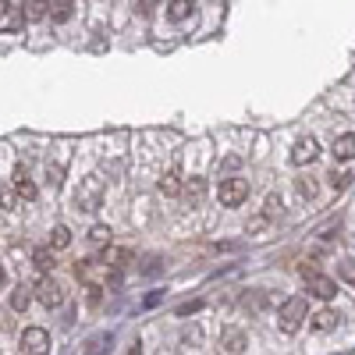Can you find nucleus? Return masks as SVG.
Segmentation results:
<instances>
[{
  "mask_svg": "<svg viewBox=\"0 0 355 355\" xmlns=\"http://www.w3.org/2000/svg\"><path fill=\"white\" fill-rule=\"evenodd\" d=\"M306 316H309L306 299H299V295H295V299H288V302L277 309V327H281L284 334H295V331L306 323Z\"/></svg>",
  "mask_w": 355,
  "mask_h": 355,
  "instance_id": "1",
  "label": "nucleus"
},
{
  "mask_svg": "<svg viewBox=\"0 0 355 355\" xmlns=\"http://www.w3.org/2000/svg\"><path fill=\"white\" fill-rule=\"evenodd\" d=\"M302 277H306V288L316 295V299H334V295H338V284H334V277L320 274L316 266H302Z\"/></svg>",
  "mask_w": 355,
  "mask_h": 355,
  "instance_id": "2",
  "label": "nucleus"
},
{
  "mask_svg": "<svg viewBox=\"0 0 355 355\" xmlns=\"http://www.w3.org/2000/svg\"><path fill=\"white\" fill-rule=\"evenodd\" d=\"M33 295H36V299H40L46 309H53V306L64 302V284L57 281V277H40L36 288H33Z\"/></svg>",
  "mask_w": 355,
  "mask_h": 355,
  "instance_id": "3",
  "label": "nucleus"
},
{
  "mask_svg": "<svg viewBox=\"0 0 355 355\" xmlns=\"http://www.w3.org/2000/svg\"><path fill=\"white\" fill-rule=\"evenodd\" d=\"M217 196H220L224 206H242L249 199V182H245V178H224Z\"/></svg>",
  "mask_w": 355,
  "mask_h": 355,
  "instance_id": "4",
  "label": "nucleus"
},
{
  "mask_svg": "<svg viewBox=\"0 0 355 355\" xmlns=\"http://www.w3.org/2000/svg\"><path fill=\"white\" fill-rule=\"evenodd\" d=\"M75 277H78V281H85L89 288L107 284V263H96V259H82V263H75Z\"/></svg>",
  "mask_w": 355,
  "mask_h": 355,
  "instance_id": "5",
  "label": "nucleus"
},
{
  "mask_svg": "<svg viewBox=\"0 0 355 355\" xmlns=\"http://www.w3.org/2000/svg\"><path fill=\"white\" fill-rule=\"evenodd\" d=\"M21 25H25L21 4H8V0H0V33H21Z\"/></svg>",
  "mask_w": 355,
  "mask_h": 355,
  "instance_id": "6",
  "label": "nucleus"
},
{
  "mask_svg": "<svg viewBox=\"0 0 355 355\" xmlns=\"http://www.w3.org/2000/svg\"><path fill=\"white\" fill-rule=\"evenodd\" d=\"M21 348H25V355H46L50 352V334L43 327H28L21 334Z\"/></svg>",
  "mask_w": 355,
  "mask_h": 355,
  "instance_id": "7",
  "label": "nucleus"
},
{
  "mask_svg": "<svg viewBox=\"0 0 355 355\" xmlns=\"http://www.w3.org/2000/svg\"><path fill=\"white\" fill-rule=\"evenodd\" d=\"M316 153H320L316 139H313V135H306V139H299V142H295V150H291V164H295V167L313 164V160H316Z\"/></svg>",
  "mask_w": 355,
  "mask_h": 355,
  "instance_id": "8",
  "label": "nucleus"
},
{
  "mask_svg": "<svg viewBox=\"0 0 355 355\" xmlns=\"http://www.w3.org/2000/svg\"><path fill=\"white\" fill-rule=\"evenodd\" d=\"M334 157L338 160H355V132H345L334 139Z\"/></svg>",
  "mask_w": 355,
  "mask_h": 355,
  "instance_id": "9",
  "label": "nucleus"
},
{
  "mask_svg": "<svg viewBox=\"0 0 355 355\" xmlns=\"http://www.w3.org/2000/svg\"><path fill=\"white\" fill-rule=\"evenodd\" d=\"M28 302H33V288L18 284V288H15V295H11V309H15V313H25V309H28Z\"/></svg>",
  "mask_w": 355,
  "mask_h": 355,
  "instance_id": "10",
  "label": "nucleus"
},
{
  "mask_svg": "<svg viewBox=\"0 0 355 355\" xmlns=\"http://www.w3.org/2000/svg\"><path fill=\"white\" fill-rule=\"evenodd\" d=\"M334 327H338V313L323 309V313L313 316V331H334Z\"/></svg>",
  "mask_w": 355,
  "mask_h": 355,
  "instance_id": "11",
  "label": "nucleus"
},
{
  "mask_svg": "<svg viewBox=\"0 0 355 355\" xmlns=\"http://www.w3.org/2000/svg\"><path fill=\"white\" fill-rule=\"evenodd\" d=\"M160 192H167V196H178V192H182V174H178V171H167V174L160 178Z\"/></svg>",
  "mask_w": 355,
  "mask_h": 355,
  "instance_id": "12",
  "label": "nucleus"
},
{
  "mask_svg": "<svg viewBox=\"0 0 355 355\" xmlns=\"http://www.w3.org/2000/svg\"><path fill=\"white\" fill-rule=\"evenodd\" d=\"M15 189H18V196H21V199H36V185L25 178V171H21V167H18V174H15Z\"/></svg>",
  "mask_w": 355,
  "mask_h": 355,
  "instance_id": "13",
  "label": "nucleus"
},
{
  "mask_svg": "<svg viewBox=\"0 0 355 355\" xmlns=\"http://www.w3.org/2000/svg\"><path fill=\"white\" fill-rule=\"evenodd\" d=\"M50 242H53V249H68V245H71V231H68L64 224H57L53 234H50Z\"/></svg>",
  "mask_w": 355,
  "mask_h": 355,
  "instance_id": "14",
  "label": "nucleus"
},
{
  "mask_svg": "<svg viewBox=\"0 0 355 355\" xmlns=\"http://www.w3.org/2000/svg\"><path fill=\"white\" fill-rule=\"evenodd\" d=\"M103 348H110V334H96L85 345V355H103Z\"/></svg>",
  "mask_w": 355,
  "mask_h": 355,
  "instance_id": "15",
  "label": "nucleus"
},
{
  "mask_svg": "<svg viewBox=\"0 0 355 355\" xmlns=\"http://www.w3.org/2000/svg\"><path fill=\"white\" fill-rule=\"evenodd\" d=\"M189 11H192V4H189V0H174L167 15H171L174 21H182V18H189Z\"/></svg>",
  "mask_w": 355,
  "mask_h": 355,
  "instance_id": "16",
  "label": "nucleus"
},
{
  "mask_svg": "<svg viewBox=\"0 0 355 355\" xmlns=\"http://www.w3.org/2000/svg\"><path fill=\"white\" fill-rule=\"evenodd\" d=\"M33 259H36L40 270H53V252H50V249H36V252H33Z\"/></svg>",
  "mask_w": 355,
  "mask_h": 355,
  "instance_id": "17",
  "label": "nucleus"
},
{
  "mask_svg": "<svg viewBox=\"0 0 355 355\" xmlns=\"http://www.w3.org/2000/svg\"><path fill=\"white\" fill-rule=\"evenodd\" d=\"M224 345H227V352H242V348H245V334H242V331H231V334L224 338Z\"/></svg>",
  "mask_w": 355,
  "mask_h": 355,
  "instance_id": "18",
  "label": "nucleus"
},
{
  "mask_svg": "<svg viewBox=\"0 0 355 355\" xmlns=\"http://www.w3.org/2000/svg\"><path fill=\"white\" fill-rule=\"evenodd\" d=\"M202 189H206V185H202V182H199V178H196V182H192V185L185 189V196H189V202H196V206H199V202H202Z\"/></svg>",
  "mask_w": 355,
  "mask_h": 355,
  "instance_id": "19",
  "label": "nucleus"
},
{
  "mask_svg": "<svg viewBox=\"0 0 355 355\" xmlns=\"http://www.w3.org/2000/svg\"><path fill=\"white\" fill-rule=\"evenodd\" d=\"M25 8V21L28 18H46V4H36V0H33V4H21Z\"/></svg>",
  "mask_w": 355,
  "mask_h": 355,
  "instance_id": "20",
  "label": "nucleus"
},
{
  "mask_svg": "<svg viewBox=\"0 0 355 355\" xmlns=\"http://www.w3.org/2000/svg\"><path fill=\"white\" fill-rule=\"evenodd\" d=\"M338 270H341V277L355 288V259H341V266H338Z\"/></svg>",
  "mask_w": 355,
  "mask_h": 355,
  "instance_id": "21",
  "label": "nucleus"
},
{
  "mask_svg": "<svg viewBox=\"0 0 355 355\" xmlns=\"http://www.w3.org/2000/svg\"><path fill=\"white\" fill-rule=\"evenodd\" d=\"M89 239H93L96 245H103V242H110V227H103V224H96L93 231H89Z\"/></svg>",
  "mask_w": 355,
  "mask_h": 355,
  "instance_id": "22",
  "label": "nucleus"
},
{
  "mask_svg": "<svg viewBox=\"0 0 355 355\" xmlns=\"http://www.w3.org/2000/svg\"><path fill=\"white\" fill-rule=\"evenodd\" d=\"M71 8H75V4H68V0H64V4H53L50 18H57V21H64V18H71Z\"/></svg>",
  "mask_w": 355,
  "mask_h": 355,
  "instance_id": "23",
  "label": "nucleus"
},
{
  "mask_svg": "<svg viewBox=\"0 0 355 355\" xmlns=\"http://www.w3.org/2000/svg\"><path fill=\"white\" fill-rule=\"evenodd\" d=\"M0 202H4V206H8V210H15V196H11L8 189H0Z\"/></svg>",
  "mask_w": 355,
  "mask_h": 355,
  "instance_id": "24",
  "label": "nucleus"
},
{
  "mask_svg": "<svg viewBox=\"0 0 355 355\" xmlns=\"http://www.w3.org/2000/svg\"><path fill=\"white\" fill-rule=\"evenodd\" d=\"M8 281V274H4V266H0V284H4Z\"/></svg>",
  "mask_w": 355,
  "mask_h": 355,
  "instance_id": "25",
  "label": "nucleus"
},
{
  "mask_svg": "<svg viewBox=\"0 0 355 355\" xmlns=\"http://www.w3.org/2000/svg\"><path fill=\"white\" fill-rule=\"evenodd\" d=\"M128 355H139V345H132V348H128Z\"/></svg>",
  "mask_w": 355,
  "mask_h": 355,
  "instance_id": "26",
  "label": "nucleus"
}]
</instances>
